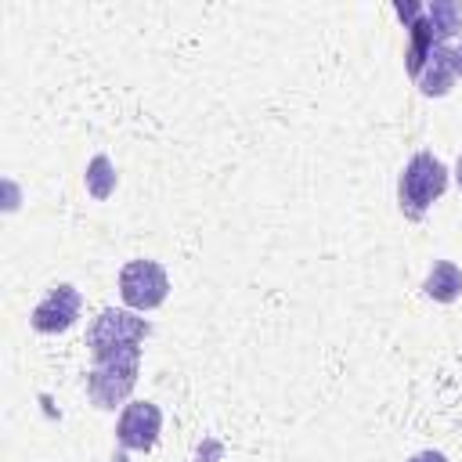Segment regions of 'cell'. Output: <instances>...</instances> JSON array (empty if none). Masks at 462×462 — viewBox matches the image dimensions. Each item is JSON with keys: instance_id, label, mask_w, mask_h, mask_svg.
<instances>
[{"instance_id": "cell-12", "label": "cell", "mask_w": 462, "mask_h": 462, "mask_svg": "<svg viewBox=\"0 0 462 462\" xmlns=\"http://www.w3.org/2000/svg\"><path fill=\"white\" fill-rule=\"evenodd\" d=\"M408 462H448L440 451H419V455H411Z\"/></svg>"}, {"instance_id": "cell-3", "label": "cell", "mask_w": 462, "mask_h": 462, "mask_svg": "<svg viewBox=\"0 0 462 462\" xmlns=\"http://www.w3.org/2000/svg\"><path fill=\"white\" fill-rule=\"evenodd\" d=\"M148 321L137 318L134 310H116V307H105L94 325L87 328V350L90 357H108L116 350H126V346H141V339L148 336Z\"/></svg>"}, {"instance_id": "cell-13", "label": "cell", "mask_w": 462, "mask_h": 462, "mask_svg": "<svg viewBox=\"0 0 462 462\" xmlns=\"http://www.w3.org/2000/svg\"><path fill=\"white\" fill-rule=\"evenodd\" d=\"M451 61H455V76H462V43L451 47Z\"/></svg>"}, {"instance_id": "cell-14", "label": "cell", "mask_w": 462, "mask_h": 462, "mask_svg": "<svg viewBox=\"0 0 462 462\" xmlns=\"http://www.w3.org/2000/svg\"><path fill=\"white\" fill-rule=\"evenodd\" d=\"M455 180H458V188H462V155H458V162H455Z\"/></svg>"}, {"instance_id": "cell-8", "label": "cell", "mask_w": 462, "mask_h": 462, "mask_svg": "<svg viewBox=\"0 0 462 462\" xmlns=\"http://www.w3.org/2000/svg\"><path fill=\"white\" fill-rule=\"evenodd\" d=\"M455 61H451V47L444 43V47H433V54L422 61V69H419V76H415V87H419V94H426V97H444L451 87H455Z\"/></svg>"}, {"instance_id": "cell-6", "label": "cell", "mask_w": 462, "mask_h": 462, "mask_svg": "<svg viewBox=\"0 0 462 462\" xmlns=\"http://www.w3.org/2000/svg\"><path fill=\"white\" fill-rule=\"evenodd\" d=\"M162 433V411L152 401H126L116 419V440L126 451H152Z\"/></svg>"}, {"instance_id": "cell-11", "label": "cell", "mask_w": 462, "mask_h": 462, "mask_svg": "<svg viewBox=\"0 0 462 462\" xmlns=\"http://www.w3.org/2000/svg\"><path fill=\"white\" fill-rule=\"evenodd\" d=\"M112 188H116V170H112L108 155H94L90 166H87V191L94 199H108Z\"/></svg>"}, {"instance_id": "cell-4", "label": "cell", "mask_w": 462, "mask_h": 462, "mask_svg": "<svg viewBox=\"0 0 462 462\" xmlns=\"http://www.w3.org/2000/svg\"><path fill=\"white\" fill-rule=\"evenodd\" d=\"M119 296L130 310H155L170 296L166 267L155 260H130L119 271Z\"/></svg>"}, {"instance_id": "cell-9", "label": "cell", "mask_w": 462, "mask_h": 462, "mask_svg": "<svg viewBox=\"0 0 462 462\" xmlns=\"http://www.w3.org/2000/svg\"><path fill=\"white\" fill-rule=\"evenodd\" d=\"M422 292L433 300V303H455L462 296V271L458 263L451 260H433L426 282H422Z\"/></svg>"}, {"instance_id": "cell-1", "label": "cell", "mask_w": 462, "mask_h": 462, "mask_svg": "<svg viewBox=\"0 0 462 462\" xmlns=\"http://www.w3.org/2000/svg\"><path fill=\"white\" fill-rule=\"evenodd\" d=\"M448 166L433 152H415L397 177V206L408 220H422L426 209L444 195Z\"/></svg>"}, {"instance_id": "cell-2", "label": "cell", "mask_w": 462, "mask_h": 462, "mask_svg": "<svg viewBox=\"0 0 462 462\" xmlns=\"http://www.w3.org/2000/svg\"><path fill=\"white\" fill-rule=\"evenodd\" d=\"M137 372H141V346H126L116 350L108 357H97L94 368L87 372V397L94 408L112 411L119 404H126L130 390L137 386Z\"/></svg>"}, {"instance_id": "cell-7", "label": "cell", "mask_w": 462, "mask_h": 462, "mask_svg": "<svg viewBox=\"0 0 462 462\" xmlns=\"http://www.w3.org/2000/svg\"><path fill=\"white\" fill-rule=\"evenodd\" d=\"M397 14L404 18V29H408V54H404V65H408V72H411V79L419 76V69H422V61L433 54V47H440L437 40H433V29H430V18H426V7L422 4H415V0H404V4H397Z\"/></svg>"}, {"instance_id": "cell-10", "label": "cell", "mask_w": 462, "mask_h": 462, "mask_svg": "<svg viewBox=\"0 0 462 462\" xmlns=\"http://www.w3.org/2000/svg\"><path fill=\"white\" fill-rule=\"evenodd\" d=\"M426 18H430V29H433V40L444 47L451 36L462 32V4L458 0H433L426 4Z\"/></svg>"}, {"instance_id": "cell-5", "label": "cell", "mask_w": 462, "mask_h": 462, "mask_svg": "<svg viewBox=\"0 0 462 462\" xmlns=\"http://www.w3.org/2000/svg\"><path fill=\"white\" fill-rule=\"evenodd\" d=\"M79 310H83L79 289L69 285V282H61V285H51V292L32 307L29 325H32L36 332H43V336H58V332H69V328L76 325Z\"/></svg>"}]
</instances>
